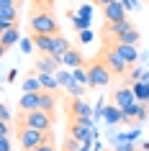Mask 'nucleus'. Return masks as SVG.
<instances>
[{
	"label": "nucleus",
	"instance_id": "1",
	"mask_svg": "<svg viewBox=\"0 0 149 151\" xmlns=\"http://www.w3.org/2000/svg\"><path fill=\"white\" fill-rule=\"evenodd\" d=\"M28 28L31 33H44V36H57L59 33V23L52 10H41V8H31L28 13Z\"/></svg>",
	"mask_w": 149,
	"mask_h": 151
},
{
	"label": "nucleus",
	"instance_id": "2",
	"mask_svg": "<svg viewBox=\"0 0 149 151\" xmlns=\"http://www.w3.org/2000/svg\"><path fill=\"white\" fill-rule=\"evenodd\" d=\"M47 141H54V133L52 131H39V128H28V126H18V143L23 151H31L36 146Z\"/></svg>",
	"mask_w": 149,
	"mask_h": 151
},
{
	"label": "nucleus",
	"instance_id": "3",
	"mask_svg": "<svg viewBox=\"0 0 149 151\" xmlns=\"http://www.w3.org/2000/svg\"><path fill=\"white\" fill-rule=\"evenodd\" d=\"M16 123L18 126H28V128H39V131H52L54 115L41 110V108H36V110H28V113H18Z\"/></svg>",
	"mask_w": 149,
	"mask_h": 151
},
{
	"label": "nucleus",
	"instance_id": "4",
	"mask_svg": "<svg viewBox=\"0 0 149 151\" xmlns=\"http://www.w3.org/2000/svg\"><path fill=\"white\" fill-rule=\"evenodd\" d=\"M98 59H100V62L105 64L110 72H113V77H126V72H129V67H131L124 56L118 54L116 46H105L100 54H98Z\"/></svg>",
	"mask_w": 149,
	"mask_h": 151
},
{
	"label": "nucleus",
	"instance_id": "5",
	"mask_svg": "<svg viewBox=\"0 0 149 151\" xmlns=\"http://www.w3.org/2000/svg\"><path fill=\"white\" fill-rule=\"evenodd\" d=\"M110 80H113V72L100 59H95V62L87 64V87H108Z\"/></svg>",
	"mask_w": 149,
	"mask_h": 151
},
{
	"label": "nucleus",
	"instance_id": "6",
	"mask_svg": "<svg viewBox=\"0 0 149 151\" xmlns=\"http://www.w3.org/2000/svg\"><path fill=\"white\" fill-rule=\"evenodd\" d=\"M18 5H21V0H0V31L18 26V18H21Z\"/></svg>",
	"mask_w": 149,
	"mask_h": 151
},
{
	"label": "nucleus",
	"instance_id": "7",
	"mask_svg": "<svg viewBox=\"0 0 149 151\" xmlns=\"http://www.w3.org/2000/svg\"><path fill=\"white\" fill-rule=\"evenodd\" d=\"M126 10L129 8L124 5V0H116L110 5H103V16L108 23H121V21H126Z\"/></svg>",
	"mask_w": 149,
	"mask_h": 151
},
{
	"label": "nucleus",
	"instance_id": "8",
	"mask_svg": "<svg viewBox=\"0 0 149 151\" xmlns=\"http://www.w3.org/2000/svg\"><path fill=\"white\" fill-rule=\"evenodd\" d=\"M59 64H62V59L54 54H39V59H36V69L44 72V74H54L57 69H59Z\"/></svg>",
	"mask_w": 149,
	"mask_h": 151
},
{
	"label": "nucleus",
	"instance_id": "9",
	"mask_svg": "<svg viewBox=\"0 0 149 151\" xmlns=\"http://www.w3.org/2000/svg\"><path fill=\"white\" fill-rule=\"evenodd\" d=\"M62 67H70V69H77V67H85V56L80 49L72 46L70 51H64L62 54Z\"/></svg>",
	"mask_w": 149,
	"mask_h": 151
},
{
	"label": "nucleus",
	"instance_id": "10",
	"mask_svg": "<svg viewBox=\"0 0 149 151\" xmlns=\"http://www.w3.org/2000/svg\"><path fill=\"white\" fill-rule=\"evenodd\" d=\"M110 100H113V105H118V108H126V105H131L134 100H136V95H134V87H121V90H113Z\"/></svg>",
	"mask_w": 149,
	"mask_h": 151
},
{
	"label": "nucleus",
	"instance_id": "11",
	"mask_svg": "<svg viewBox=\"0 0 149 151\" xmlns=\"http://www.w3.org/2000/svg\"><path fill=\"white\" fill-rule=\"evenodd\" d=\"M41 103V92H23V97L18 100V113H28L36 110Z\"/></svg>",
	"mask_w": 149,
	"mask_h": 151
},
{
	"label": "nucleus",
	"instance_id": "12",
	"mask_svg": "<svg viewBox=\"0 0 149 151\" xmlns=\"http://www.w3.org/2000/svg\"><path fill=\"white\" fill-rule=\"evenodd\" d=\"M33 46L39 49V54H52L54 49V36H44V33H31Z\"/></svg>",
	"mask_w": 149,
	"mask_h": 151
},
{
	"label": "nucleus",
	"instance_id": "13",
	"mask_svg": "<svg viewBox=\"0 0 149 151\" xmlns=\"http://www.w3.org/2000/svg\"><path fill=\"white\" fill-rule=\"evenodd\" d=\"M129 28H134V23L126 18V21H121V23H108V28H105V36H113V41H110V46L116 44V39L121 36V33H126Z\"/></svg>",
	"mask_w": 149,
	"mask_h": 151
},
{
	"label": "nucleus",
	"instance_id": "14",
	"mask_svg": "<svg viewBox=\"0 0 149 151\" xmlns=\"http://www.w3.org/2000/svg\"><path fill=\"white\" fill-rule=\"evenodd\" d=\"M70 115L72 118H90V108H87V103L82 97H75L70 103Z\"/></svg>",
	"mask_w": 149,
	"mask_h": 151
},
{
	"label": "nucleus",
	"instance_id": "15",
	"mask_svg": "<svg viewBox=\"0 0 149 151\" xmlns=\"http://www.w3.org/2000/svg\"><path fill=\"white\" fill-rule=\"evenodd\" d=\"M3 36H0V46H3V51H8L13 44H18V39H21V33H18V26H13V28H8V31H0Z\"/></svg>",
	"mask_w": 149,
	"mask_h": 151
},
{
	"label": "nucleus",
	"instance_id": "16",
	"mask_svg": "<svg viewBox=\"0 0 149 151\" xmlns=\"http://www.w3.org/2000/svg\"><path fill=\"white\" fill-rule=\"evenodd\" d=\"M39 108L54 115V110H57V95L52 92V90H41V103H39Z\"/></svg>",
	"mask_w": 149,
	"mask_h": 151
},
{
	"label": "nucleus",
	"instance_id": "17",
	"mask_svg": "<svg viewBox=\"0 0 149 151\" xmlns=\"http://www.w3.org/2000/svg\"><path fill=\"white\" fill-rule=\"evenodd\" d=\"M116 49H118V54L124 56L129 64H134L136 59H139V51H136V44H116Z\"/></svg>",
	"mask_w": 149,
	"mask_h": 151
},
{
	"label": "nucleus",
	"instance_id": "18",
	"mask_svg": "<svg viewBox=\"0 0 149 151\" xmlns=\"http://www.w3.org/2000/svg\"><path fill=\"white\" fill-rule=\"evenodd\" d=\"M70 49H72V44L64 39L62 33H57V36H54V49H52V54L62 59V54H64V51H70Z\"/></svg>",
	"mask_w": 149,
	"mask_h": 151
},
{
	"label": "nucleus",
	"instance_id": "19",
	"mask_svg": "<svg viewBox=\"0 0 149 151\" xmlns=\"http://www.w3.org/2000/svg\"><path fill=\"white\" fill-rule=\"evenodd\" d=\"M134 87V95H136V100L139 103H149V82H136V85H131Z\"/></svg>",
	"mask_w": 149,
	"mask_h": 151
},
{
	"label": "nucleus",
	"instance_id": "20",
	"mask_svg": "<svg viewBox=\"0 0 149 151\" xmlns=\"http://www.w3.org/2000/svg\"><path fill=\"white\" fill-rule=\"evenodd\" d=\"M39 80H41V87H44V90H52V92H57V87H59L57 74H44V72H39Z\"/></svg>",
	"mask_w": 149,
	"mask_h": 151
},
{
	"label": "nucleus",
	"instance_id": "21",
	"mask_svg": "<svg viewBox=\"0 0 149 151\" xmlns=\"http://www.w3.org/2000/svg\"><path fill=\"white\" fill-rule=\"evenodd\" d=\"M116 44H139V31H136V28H129L126 33H121L116 39ZM116 44H113V46H116Z\"/></svg>",
	"mask_w": 149,
	"mask_h": 151
},
{
	"label": "nucleus",
	"instance_id": "22",
	"mask_svg": "<svg viewBox=\"0 0 149 151\" xmlns=\"http://www.w3.org/2000/svg\"><path fill=\"white\" fill-rule=\"evenodd\" d=\"M85 90H87V87H82V85H80V82L75 80V77H72V80L67 82V92H70L72 97H82V95H85Z\"/></svg>",
	"mask_w": 149,
	"mask_h": 151
},
{
	"label": "nucleus",
	"instance_id": "23",
	"mask_svg": "<svg viewBox=\"0 0 149 151\" xmlns=\"http://www.w3.org/2000/svg\"><path fill=\"white\" fill-rule=\"evenodd\" d=\"M41 80H39V74L36 77H28V80L23 82V92H41Z\"/></svg>",
	"mask_w": 149,
	"mask_h": 151
},
{
	"label": "nucleus",
	"instance_id": "24",
	"mask_svg": "<svg viewBox=\"0 0 149 151\" xmlns=\"http://www.w3.org/2000/svg\"><path fill=\"white\" fill-rule=\"evenodd\" d=\"M80 146H82V141H80V138H75V136H67V138H64L62 151H77Z\"/></svg>",
	"mask_w": 149,
	"mask_h": 151
},
{
	"label": "nucleus",
	"instance_id": "25",
	"mask_svg": "<svg viewBox=\"0 0 149 151\" xmlns=\"http://www.w3.org/2000/svg\"><path fill=\"white\" fill-rule=\"evenodd\" d=\"M72 21H75V28H77V33H80V31H85L87 26H90V18H87V16H72Z\"/></svg>",
	"mask_w": 149,
	"mask_h": 151
},
{
	"label": "nucleus",
	"instance_id": "26",
	"mask_svg": "<svg viewBox=\"0 0 149 151\" xmlns=\"http://www.w3.org/2000/svg\"><path fill=\"white\" fill-rule=\"evenodd\" d=\"M72 77L80 82V85H87V69H82V67H77V69H72Z\"/></svg>",
	"mask_w": 149,
	"mask_h": 151
},
{
	"label": "nucleus",
	"instance_id": "27",
	"mask_svg": "<svg viewBox=\"0 0 149 151\" xmlns=\"http://www.w3.org/2000/svg\"><path fill=\"white\" fill-rule=\"evenodd\" d=\"M70 80H72V74H67V72H57V82H59V87H62V85L67 87V82H70Z\"/></svg>",
	"mask_w": 149,
	"mask_h": 151
},
{
	"label": "nucleus",
	"instance_id": "28",
	"mask_svg": "<svg viewBox=\"0 0 149 151\" xmlns=\"http://www.w3.org/2000/svg\"><path fill=\"white\" fill-rule=\"evenodd\" d=\"M31 151H59L54 146V141H47V143H41V146H36V149H31Z\"/></svg>",
	"mask_w": 149,
	"mask_h": 151
},
{
	"label": "nucleus",
	"instance_id": "29",
	"mask_svg": "<svg viewBox=\"0 0 149 151\" xmlns=\"http://www.w3.org/2000/svg\"><path fill=\"white\" fill-rule=\"evenodd\" d=\"M80 41H82V44H90V41H93V33L87 31V28H85V31H80Z\"/></svg>",
	"mask_w": 149,
	"mask_h": 151
},
{
	"label": "nucleus",
	"instance_id": "30",
	"mask_svg": "<svg viewBox=\"0 0 149 151\" xmlns=\"http://www.w3.org/2000/svg\"><path fill=\"white\" fill-rule=\"evenodd\" d=\"M8 118H10V110H8V105H3V108H0V120L8 123Z\"/></svg>",
	"mask_w": 149,
	"mask_h": 151
},
{
	"label": "nucleus",
	"instance_id": "31",
	"mask_svg": "<svg viewBox=\"0 0 149 151\" xmlns=\"http://www.w3.org/2000/svg\"><path fill=\"white\" fill-rule=\"evenodd\" d=\"M129 80H136V82H139V80H144V72H141V69H131Z\"/></svg>",
	"mask_w": 149,
	"mask_h": 151
},
{
	"label": "nucleus",
	"instance_id": "32",
	"mask_svg": "<svg viewBox=\"0 0 149 151\" xmlns=\"http://www.w3.org/2000/svg\"><path fill=\"white\" fill-rule=\"evenodd\" d=\"M0 151H10V141H8V136H3V138H0Z\"/></svg>",
	"mask_w": 149,
	"mask_h": 151
},
{
	"label": "nucleus",
	"instance_id": "33",
	"mask_svg": "<svg viewBox=\"0 0 149 151\" xmlns=\"http://www.w3.org/2000/svg\"><path fill=\"white\" fill-rule=\"evenodd\" d=\"M0 136H10V126L8 123H0Z\"/></svg>",
	"mask_w": 149,
	"mask_h": 151
},
{
	"label": "nucleus",
	"instance_id": "34",
	"mask_svg": "<svg viewBox=\"0 0 149 151\" xmlns=\"http://www.w3.org/2000/svg\"><path fill=\"white\" fill-rule=\"evenodd\" d=\"M95 5H110V3H116V0H93Z\"/></svg>",
	"mask_w": 149,
	"mask_h": 151
},
{
	"label": "nucleus",
	"instance_id": "35",
	"mask_svg": "<svg viewBox=\"0 0 149 151\" xmlns=\"http://www.w3.org/2000/svg\"><path fill=\"white\" fill-rule=\"evenodd\" d=\"M118 151H134L131 143H124V146H118Z\"/></svg>",
	"mask_w": 149,
	"mask_h": 151
},
{
	"label": "nucleus",
	"instance_id": "36",
	"mask_svg": "<svg viewBox=\"0 0 149 151\" xmlns=\"http://www.w3.org/2000/svg\"><path fill=\"white\" fill-rule=\"evenodd\" d=\"M77 151H87V143H82V146H80V149Z\"/></svg>",
	"mask_w": 149,
	"mask_h": 151
}]
</instances>
